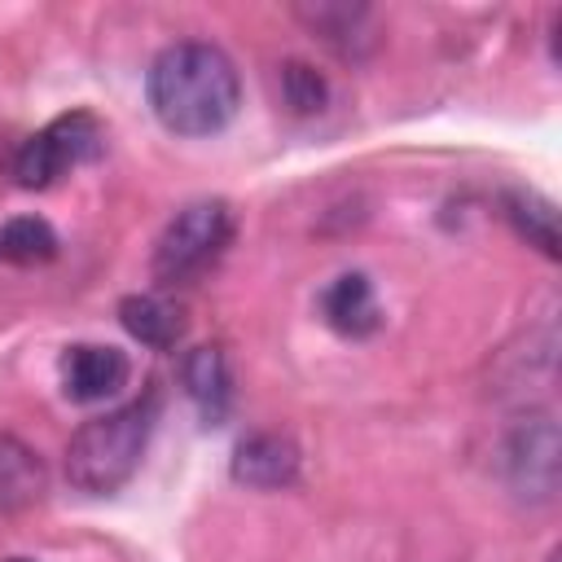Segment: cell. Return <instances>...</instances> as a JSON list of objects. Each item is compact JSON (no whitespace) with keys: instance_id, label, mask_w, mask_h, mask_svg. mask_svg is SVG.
Here are the masks:
<instances>
[{"instance_id":"1","label":"cell","mask_w":562,"mask_h":562,"mask_svg":"<svg viewBox=\"0 0 562 562\" xmlns=\"http://www.w3.org/2000/svg\"><path fill=\"white\" fill-rule=\"evenodd\" d=\"M154 119L176 136H215L237 119L241 79L224 48L180 40L162 48L145 75Z\"/></svg>"},{"instance_id":"2","label":"cell","mask_w":562,"mask_h":562,"mask_svg":"<svg viewBox=\"0 0 562 562\" xmlns=\"http://www.w3.org/2000/svg\"><path fill=\"white\" fill-rule=\"evenodd\" d=\"M154 422H158V391H145L140 400H127L101 417H88L66 443L70 487H79L88 496L119 492L136 474V465L149 448Z\"/></svg>"},{"instance_id":"3","label":"cell","mask_w":562,"mask_h":562,"mask_svg":"<svg viewBox=\"0 0 562 562\" xmlns=\"http://www.w3.org/2000/svg\"><path fill=\"white\" fill-rule=\"evenodd\" d=\"M228 241H233V211H228V202L202 198V202L180 206L167 220V228H162V237L154 246V281L158 285L198 281L224 255Z\"/></svg>"},{"instance_id":"4","label":"cell","mask_w":562,"mask_h":562,"mask_svg":"<svg viewBox=\"0 0 562 562\" xmlns=\"http://www.w3.org/2000/svg\"><path fill=\"white\" fill-rule=\"evenodd\" d=\"M105 145L101 123L88 110H70L61 119H53L48 127H40L35 136L22 140V149L13 154V176L22 189H48L57 184L70 167L92 162Z\"/></svg>"},{"instance_id":"5","label":"cell","mask_w":562,"mask_h":562,"mask_svg":"<svg viewBox=\"0 0 562 562\" xmlns=\"http://www.w3.org/2000/svg\"><path fill=\"white\" fill-rule=\"evenodd\" d=\"M558 426L549 413L522 417L505 439V479L527 501H553L558 492Z\"/></svg>"},{"instance_id":"6","label":"cell","mask_w":562,"mask_h":562,"mask_svg":"<svg viewBox=\"0 0 562 562\" xmlns=\"http://www.w3.org/2000/svg\"><path fill=\"white\" fill-rule=\"evenodd\" d=\"M57 373H61L66 400H75V404H97V400H110V395H119V391L127 386L132 364H127V356H123L119 347L75 342V347L61 351Z\"/></svg>"},{"instance_id":"7","label":"cell","mask_w":562,"mask_h":562,"mask_svg":"<svg viewBox=\"0 0 562 562\" xmlns=\"http://www.w3.org/2000/svg\"><path fill=\"white\" fill-rule=\"evenodd\" d=\"M233 479L255 492H281L299 479V448L277 430H255L233 448Z\"/></svg>"},{"instance_id":"8","label":"cell","mask_w":562,"mask_h":562,"mask_svg":"<svg viewBox=\"0 0 562 562\" xmlns=\"http://www.w3.org/2000/svg\"><path fill=\"white\" fill-rule=\"evenodd\" d=\"M180 386H184L189 404L198 408V417L206 426H220L228 417V408H233V369H228V356L215 342H202V347L184 351Z\"/></svg>"},{"instance_id":"9","label":"cell","mask_w":562,"mask_h":562,"mask_svg":"<svg viewBox=\"0 0 562 562\" xmlns=\"http://www.w3.org/2000/svg\"><path fill=\"white\" fill-rule=\"evenodd\" d=\"M321 316L334 334L342 338H369L378 325H382V312H378V294H373V281L364 272H342L325 285L321 294Z\"/></svg>"},{"instance_id":"10","label":"cell","mask_w":562,"mask_h":562,"mask_svg":"<svg viewBox=\"0 0 562 562\" xmlns=\"http://www.w3.org/2000/svg\"><path fill=\"white\" fill-rule=\"evenodd\" d=\"M48 487V470L35 448L13 435H0V518L31 509Z\"/></svg>"},{"instance_id":"11","label":"cell","mask_w":562,"mask_h":562,"mask_svg":"<svg viewBox=\"0 0 562 562\" xmlns=\"http://www.w3.org/2000/svg\"><path fill=\"white\" fill-rule=\"evenodd\" d=\"M119 321L136 342L154 351H171L184 338V312L162 294H127L119 303Z\"/></svg>"},{"instance_id":"12","label":"cell","mask_w":562,"mask_h":562,"mask_svg":"<svg viewBox=\"0 0 562 562\" xmlns=\"http://www.w3.org/2000/svg\"><path fill=\"white\" fill-rule=\"evenodd\" d=\"M48 259H57V233H53L48 220L18 215V220L0 224V263L35 268V263H48Z\"/></svg>"},{"instance_id":"13","label":"cell","mask_w":562,"mask_h":562,"mask_svg":"<svg viewBox=\"0 0 562 562\" xmlns=\"http://www.w3.org/2000/svg\"><path fill=\"white\" fill-rule=\"evenodd\" d=\"M505 215H509V224L531 241V246H540L549 259H558V211H553V202L549 198H540V193H509L505 198Z\"/></svg>"},{"instance_id":"14","label":"cell","mask_w":562,"mask_h":562,"mask_svg":"<svg viewBox=\"0 0 562 562\" xmlns=\"http://www.w3.org/2000/svg\"><path fill=\"white\" fill-rule=\"evenodd\" d=\"M281 97L294 114H312L325 105V79L303 61H285L281 66Z\"/></svg>"},{"instance_id":"15","label":"cell","mask_w":562,"mask_h":562,"mask_svg":"<svg viewBox=\"0 0 562 562\" xmlns=\"http://www.w3.org/2000/svg\"><path fill=\"white\" fill-rule=\"evenodd\" d=\"M4 562H31V558H4Z\"/></svg>"}]
</instances>
